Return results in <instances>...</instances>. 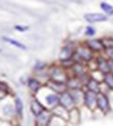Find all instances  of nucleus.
<instances>
[{"mask_svg":"<svg viewBox=\"0 0 113 126\" xmlns=\"http://www.w3.org/2000/svg\"><path fill=\"white\" fill-rule=\"evenodd\" d=\"M75 62L90 63L94 60V54L86 44H80L75 47V54L72 56Z\"/></svg>","mask_w":113,"mask_h":126,"instance_id":"1","label":"nucleus"},{"mask_svg":"<svg viewBox=\"0 0 113 126\" xmlns=\"http://www.w3.org/2000/svg\"><path fill=\"white\" fill-rule=\"evenodd\" d=\"M48 77L50 80L59 81V82H66L67 78L69 77L68 72L62 66L53 65L48 67Z\"/></svg>","mask_w":113,"mask_h":126,"instance_id":"2","label":"nucleus"},{"mask_svg":"<svg viewBox=\"0 0 113 126\" xmlns=\"http://www.w3.org/2000/svg\"><path fill=\"white\" fill-rule=\"evenodd\" d=\"M38 99L44 104L46 108L50 110L56 107L57 105H59V94L51 92L49 88H48V93H46V94H44L43 98H38Z\"/></svg>","mask_w":113,"mask_h":126,"instance_id":"3","label":"nucleus"},{"mask_svg":"<svg viewBox=\"0 0 113 126\" xmlns=\"http://www.w3.org/2000/svg\"><path fill=\"white\" fill-rule=\"evenodd\" d=\"M96 109L102 113V115H107L111 111L110 102L107 94H97V100H96Z\"/></svg>","mask_w":113,"mask_h":126,"instance_id":"4","label":"nucleus"},{"mask_svg":"<svg viewBox=\"0 0 113 126\" xmlns=\"http://www.w3.org/2000/svg\"><path fill=\"white\" fill-rule=\"evenodd\" d=\"M96 100H97V94L89 92V90H85L83 107L87 108L90 111H94L96 109Z\"/></svg>","mask_w":113,"mask_h":126,"instance_id":"5","label":"nucleus"},{"mask_svg":"<svg viewBox=\"0 0 113 126\" xmlns=\"http://www.w3.org/2000/svg\"><path fill=\"white\" fill-rule=\"evenodd\" d=\"M59 105L63 106L67 110H70L73 107H75V101H73V98H72V94L70 90L67 89L59 94Z\"/></svg>","mask_w":113,"mask_h":126,"instance_id":"6","label":"nucleus"},{"mask_svg":"<svg viewBox=\"0 0 113 126\" xmlns=\"http://www.w3.org/2000/svg\"><path fill=\"white\" fill-rule=\"evenodd\" d=\"M52 117V112L50 109H45L40 115L35 117L34 119V126H47L50 119Z\"/></svg>","mask_w":113,"mask_h":126,"instance_id":"7","label":"nucleus"},{"mask_svg":"<svg viewBox=\"0 0 113 126\" xmlns=\"http://www.w3.org/2000/svg\"><path fill=\"white\" fill-rule=\"evenodd\" d=\"M45 109H47V108L44 106V104L42 103L36 96H33L32 100L29 102V111L34 116V118L37 117L38 115H40V113L42 111H44Z\"/></svg>","mask_w":113,"mask_h":126,"instance_id":"8","label":"nucleus"},{"mask_svg":"<svg viewBox=\"0 0 113 126\" xmlns=\"http://www.w3.org/2000/svg\"><path fill=\"white\" fill-rule=\"evenodd\" d=\"M85 44L92 50L93 54H103L106 50V47H105L102 39H89Z\"/></svg>","mask_w":113,"mask_h":126,"instance_id":"9","label":"nucleus"},{"mask_svg":"<svg viewBox=\"0 0 113 126\" xmlns=\"http://www.w3.org/2000/svg\"><path fill=\"white\" fill-rule=\"evenodd\" d=\"M26 85H27V87L29 88L30 93L33 94V96H36L44 86V84L36 77H29L26 81Z\"/></svg>","mask_w":113,"mask_h":126,"instance_id":"10","label":"nucleus"},{"mask_svg":"<svg viewBox=\"0 0 113 126\" xmlns=\"http://www.w3.org/2000/svg\"><path fill=\"white\" fill-rule=\"evenodd\" d=\"M45 86L47 88H49L51 92L56 93L58 94H62L65 90H67V87H66V83L65 82H59V81H54V80H49L45 83Z\"/></svg>","mask_w":113,"mask_h":126,"instance_id":"11","label":"nucleus"},{"mask_svg":"<svg viewBox=\"0 0 113 126\" xmlns=\"http://www.w3.org/2000/svg\"><path fill=\"white\" fill-rule=\"evenodd\" d=\"M82 121V115H81V108L79 107H73L68 111V124L76 126L81 123Z\"/></svg>","mask_w":113,"mask_h":126,"instance_id":"12","label":"nucleus"},{"mask_svg":"<svg viewBox=\"0 0 113 126\" xmlns=\"http://www.w3.org/2000/svg\"><path fill=\"white\" fill-rule=\"evenodd\" d=\"M66 87L68 90H75V89H83L84 83L82 82L79 78L75 76H69L66 80Z\"/></svg>","mask_w":113,"mask_h":126,"instance_id":"13","label":"nucleus"},{"mask_svg":"<svg viewBox=\"0 0 113 126\" xmlns=\"http://www.w3.org/2000/svg\"><path fill=\"white\" fill-rule=\"evenodd\" d=\"M85 20L89 23H97V22H104L108 20L107 15L100 14V13H88L84 15Z\"/></svg>","mask_w":113,"mask_h":126,"instance_id":"14","label":"nucleus"},{"mask_svg":"<svg viewBox=\"0 0 113 126\" xmlns=\"http://www.w3.org/2000/svg\"><path fill=\"white\" fill-rule=\"evenodd\" d=\"M84 86H85V88H86V90H89V92H92L95 94H100V87H102V82L89 77V79L86 81V83H85Z\"/></svg>","mask_w":113,"mask_h":126,"instance_id":"15","label":"nucleus"},{"mask_svg":"<svg viewBox=\"0 0 113 126\" xmlns=\"http://www.w3.org/2000/svg\"><path fill=\"white\" fill-rule=\"evenodd\" d=\"M95 66H96V69L100 70V73H103L104 75L109 73V66H108V58H105V57H97L95 59Z\"/></svg>","mask_w":113,"mask_h":126,"instance_id":"16","label":"nucleus"},{"mask_svg":"<svg viewBox=\"0 0 113 126\" xmlns=\"http://www.w3.org/2000/svg\"><path fill=\"white\" fill-rule=\"evenodd\" d=\"M75 101V107L81 108V106H83V102H84V92L83 89H75V90H70Z\"/></svg>","mask_w":113,"mask_h":126,"instance_id":"17","label":"nucleus"},{"mask_svg":"<svg viewBox=\"0 0 113 126\" xmlns=\"http://www.w3.org/2000/svg\"><path fill=\"white\" fill-rule=\"evenodd\" d=\"M68 111L69 110L64 108L63 106H61V105H57L56 107L51 109V112H52L53 116L62 118V119H64L66 121H67V119H68Z\"/></svg>","mask_w":113,"mask_h":126,"instance_id":"18","label":"nucleus"},{"mask_svg":"<svg viewBox=\"0 0 113 126\" xmlns=\"http://www.w3.org/2000/svg\"><path fill=\"white\" fill-rule=\"evenodd\" d=\"M14 107H15V110H16V115L18 118H21L23 116V102L22 100L20 99L19 97H16L14 99Z\"/></svg>","mask_w":113,"mask_h":126,"instance_id":"19","label":"nucleus"},{"mask_svg":"<svg viewBox=\"0 0 113 126\" xmlns=\"http://www.w3.org/2000/svg\"><path fill=\"white\" fill-rule=\"evenodd\" d=\"M68 125L69 124H68V122L66 120L52 115L51 119H50V121H49V123H48L47 126H68Z\"/></svg>","mask_w":113,"mask_h":126,"instance_id":"20","label":"nucleus"},{"mask_svg":"<svg viewBox=\"0 0 113 126\" xmlns=\"http://www.w3.org/2000/svg\"><path fill=\"white\" fill-rule=\"evenodd\" d=\"M103 83L108 87L109 90H113V74L107 73L104 75Z\"/></svg>","mask_w":113,"mask_h":126,"instance_id":"21","label":"nucleus"},{"mask_svg":"<svg viewBox=\"0 0 113 126\" xmlns=\"http://www.w3.org/2000/svg\"><path fill=\"white\" fill-rule=\"evenodd\" d=\"M47 64L43 61H37L35 63L34 65V72L36 74H39V73H42V72H45L47 70Z\"/></svg>","mask_w":113,"mask_h":126,"instance_id":"22","label":"nucleus"},{"mask_svg":"<svg viewBox=\"0 0 113 126\" xmlns=\"http://www.w3.org/2000/svg\"><path fill=\"white\" fill-rule=\"evenodd\" d=\"M4 41H6V42H9L10 44H12V45H14V46H16V47H18V48H20V49H26V46L23 44V43H20L19 41H17V40H14V39H12V38H7V37H3L2 38Z\"/></svg>","mask_w":113,"mask_h":126,"instance_id":"23","label":"nucleus"},{"mask_svg":"<svg viewBox=\"0 0 113 126\" xmlns=\"http://www.w3.org/2000/svg\"><path fill=\"white\" fill-rule=\"evenodd\" d=\"M100 9H102L107 15H113V6L108 4L106 2L100 3Z\"/></svg>","mask_w":113,"mask_h":126,"instance_id":"24","label":"nucleus"},{"mask_svg":"<svg viewBox=\"0 0 113 126\" xmlns=\"http://www.w3.org/2000/svg\"><path fill=\"white\" fill-rule=\"evenodd\" d=\"M103 40V43L105 47H106V49L108 48H113V38L112 37H107V38H104L102 39Z\"/></svg>","mask_w":113,"mask_h":126,"instance_id":"25","label":"nucleus"},{"mask_svg":"<svg viewBox=\"0 0 113 126\" xmlns=\"http://www.w3.org/2000/svg\"><path fill=\"white\" fill-rule=\"evenodd\" d=\"M96 31L93 26H86V29H85V35H86L87 37H93L95 35Z\"/></svg>","mask_w":113,"mask_h":126,"instance_id":"26","label":"nucleus"},{"mask_svg":"<svg viewBox=\"0 0 113 126\" xmlns=\"http://www.w3.org/2000/svg\"><path fill=\"white\" fill-rule=\"evenodd\" d=\"M29 27L27 25H15V30L18 32H26Z\"/></svg>","mask_w":113,"mask_h":126,"instance_id":"27","label":"nucleus"},{"mask_svg":"<svg viewBox=\"0 0 113 126\" xmlns=\"http://www.w3.org/2000/svg\"><path fill=\"white\" fill-rule=\"evenodd\" d=\"M105 54L107 55L108 59H113V48H108L105 50Z\"/></svg>","mask_w":113,"mask_h":126,"instance_id":"28","label":"nucleus"},{"mask_svg":"<svg viewBox=\"0 0 113 126\" xmlns=\"http://www.w3.org/2000/svg\"><path fill=\"white\" fill-rule=\"evenodd\" d=\"M108 66H109V73L113 74V59H108Z\"/></svg>","mask_w":113,"mask_h":126,"instance_id":"29","label":"nucleus"}]
</instances>
